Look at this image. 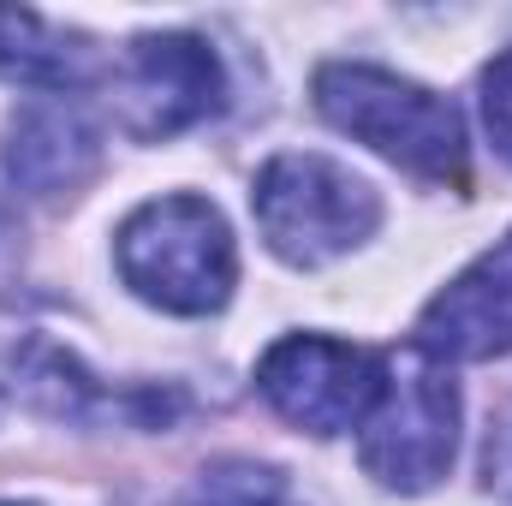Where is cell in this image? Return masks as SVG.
Returning <instances> with one entry per match:
<instances>
[{"instance_id": "13", "label": "cell", "mask_w": 512, "mask_h": 506, "mask_svg": "<svg viewBox=\"0 0 512 506\" xmlns=\"http://www.w3.org/2000/svg\"><path fill=\"white\" fill-rule=\"evenodd\" d=\"M6 381H12V364H6V358H0V387H6Z\"/></svg>"}, {"instance_id": "10", "label": "cell", "mask_w": 512, "mask_h": 506, "mask_svg": "<svg viewBox=\"0 0 512 506\" xmlns=\"http://www.w3.org/2000/svg\"><path fill=\"white\" fill-rule=\"evenodd\" d=\"M185 506H304V501L292 495V483L280 471H268L256 459H221L191 483Z\"/></svg>"}, {"instance_id": "7", "label": "cell", "mask_w": 512, "mask_h": 506, "mask_svg": "<svg viewBox=\"0 0 512 506\" xmlns=\"http://www.w3.org/2000/svg\"><path fill=\"white\" fill-rule=\"evenodd\" d=\"M417 352L435 364H489L512 352V233L423 304Z\"/></svg>"}, {"instance_id": "2", "label": "cell", "mask_w": 512, "mask_h": 506, "mask_svg": "<svg viewBox=\"0 0 512 506\" xmlns=\"http://www.w3.org/2000/svg\"><path fill=\"white\" fill-rule=\"evenodd\" d=\"M114 256H120V280L167 316H209L233 298L239 280V251L221 209L191 191L155 197L137 215H126Z\"/></svg>"}, {"instance_id": "14", "label": "cell", "mask_w": 512, "mask_h": 506, "mask_svg": "<svg viewBox=\"0 0 512 506\" xmlns=\"http://www.w3.org/2000/svg\"><path fill=\"white\" fill-rule=\"evenodd\" d=\"M0 506H36V501H0Z\"/></svg>"}, {"instance_id": "3", "label": "cell", "mask_w": 512, "mask_h": 506, "mask_svg": "<svg viewBox=\"0 0 512 506\" xmlns=\"http://www.w3.org/2000/svg\"><path fill=\"white\" fill-rule=\"evenodd\" d=\"M251 215L268 239V251L292 268H322L352 256L382 227V197L370 179L328 155H274L256 173Z\"/></svg>"}, {"instance_id": "11", "label": "cell", "mask_w": 512, "mask_h": 506, "mask_svg": "<svg viewBox=\"0 0 512 506\" xmlns=\"http://www.w3.org/2000/svg\"><path fill=\"white\" fill-rule=\"evenodd\" d=\"M483 126L495 137V149L512 161V54H501L483 72Z\"/></svg>"}, {"instance_id": "8", "label": "cell", "mask_w": 512, "mask_h": 506, "mask_svg": "<svg viewBox=\"0 0 512 506\" xmlns=\"http://www.w3.org/2000/svg\"><path fill=\"white\" fill-rule=\"evenodd\" d=\"M102 167V131L66 96L30 102L6 143V173L24 197H72Z\"/></svg>"}, {"instance_id": "12", "label": "cell", "mask_w": 512, "mask_h": 506, "mask_svg": "<svg viewBox=\"0 0 512 506\" xmlns=\"http://www.w3.org/2000/svg\"><path fill=\"white\" fill-rule=\"evenodd\" d=\"M483 489L512 501V411H501V423L489 429V447H483Z\"/></svg>"}, {"instance_id": "5", "label": "cell", "mask_w": 512, "mask_h": 506, "mask_svg": "<svg viewBox=\"0 0 512 506\" xmlns=\"http://www.w3.org/2000/svg\"><path fill=\"white\" fill-rule=\"evenodd\" d=\"M382 376H387L382 352H364V346H346V340H328V334H286L262 352L256 393L292 429L340 435V429H358L370 417Z\"/></svg>"}, {"instance_id": "4", "label": "cell", "mask_w": 512, "mask_h": 506, "mask_svg": "<svg viewBox=\"0 0 512 506\" xmlns=\"http://www.w3.org/2000/svg\"><path fill=\"white\" fill-rule=\"evenodd\" d=\"M459 453V387L447 364L405 352L387 358L382 393L358 423V459L393 495H423L453 471Z\"/></svg>"}, {"instance_id": "6", "label": "cell", "mask_w": 512, "mask_h": 506, "mask_svg": "<svg viewBox=\"0 0 512 506\" xmlns=\"http://www.w3.org/2000/svg\"><path fill=\"white\" fill-rule=\"evenodd\" d=\"M114 102L131 137L167 143L221 108V60L203 36H185V30L137 36L126 60L114 66Z\"/></svg>"}, {"instance_id": "1", "label": "cell", "mask_w": 512, "mask_h": 506, "mask_svg": "<svg viewBox=\"0 0 512 506\" xmlns=\"http://www.w3.org/2000/svg\"><path fill=\"white\" fill-rule=\"evenodd\" d=\"M316 114L334 131L370 143L393 167L429 179V185H453L465 191L471 179V149H465V120L447 96L364 66V60H334L316 72Z\"/></svg>"}, {"instance_id": "9", "label": "cell", "mask_w": 512, "mask_h": 506, "mask_svg": "<svg viewBox=\"0 0 512 506\" xmlns=\"http://www.w3.org/2000/svg\"><path fill=\"white\" fill-rule=\"evenodd\" d=\"M96 78V48L72 30H54L30 6H0V84L66 96Z\"/></svg>"}]
</instances>
